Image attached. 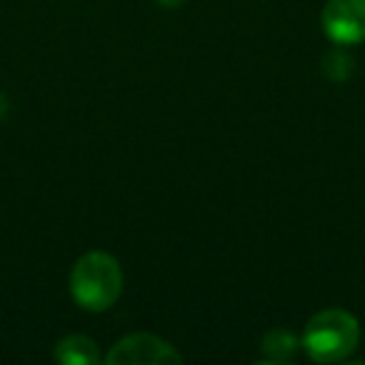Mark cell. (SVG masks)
Segmentation results:
<instances>
[{"label":"cell","instance_id":"1","mask_svg":"<svg viewBox=\"0 0 365 365\" xmlns=\"http://www.w3.org/2000/svg\"><path fill=\"white\" fill-rule=\"evenodd\" d=\"M123 293V270L110 253L93 250L76 260L71 273V295L83 310L103 313Z\"/></svg>","mask_w":365,"mask_h":365},{"label":"cell","instance_id":"2","mask_svg":"<svg viewBox=\"0 0 365 365\" xmlns=\"http://www.w3.org/2000/svg\"><path fill=\"white\" fill-rule=\"evenodd\" d=\"M360 340V325L348 310L328 308L315 313L303 330V350L315 363H338L345 360Z\"/></svg>","mask_w":365,"mask_h":365},{"label":"cell","instance_id":"3","mask_svg":"<svg viewBox=\"0 0 365 365\" xmlns=\"http://www.w3.org/2000/svg\"><path fill=\"white\" fill-rule=\"evenodd\" d=\"M108 365H175L182 355L168 340L153 333H133L120 338L106 355Z\"/></svg>","mask_w":365,"mask_h":365},{"label":"cell","instance_id":"4","mask_svg":"<svg viewBox=\"0 0 365 365\" xmlns=\"http://www.w3.org/2000/svg\"><path fill=\"white\" fill-rule=\"evenodd\" d=\"M320 26L338 46H358L365 41V0H330Z\"/></svg>","mask_w":365,"mask_h":365},{"label":"cell","instance_id":"5","mask_svg":"<svg viewBox=\"0 0 365 365\" xmlns=\"http://www.w3.org/2000/svg\"><path fill=\"white\" fill-rule=\"evenodd\" d=\"M56 360L61 365H98L101 350L88 335H68L56 343Z\"/></svg>","mask_w":365,"mask_h":365},{"label":"cell","instance_id":"6","mask_svg":"<svg viewBox=\"0 0 365 365\" xmlns=\"http://www.w3.org/2000/svg\"><path fill=\"white\" fill-rule=\"evenodd\" d=\"M298 348V340L290 330H283V328H275L260 340V350L268 360L273 363H280V360H290Z\"/></svg>","mask_w":365,"mask_h":365},{"label":"cell","instance_id":"7","mask_svg":"<svg viewBox=\"0 0 365 365\" xmlns=\"http://www.w3.org/2000/svg\"><path fill=\"white\" fill-rule=\"evenodd\" d=\"M160 6H165V8H178V6H182V0H158Z\"/></svg>","mask_w":365,"mask_h":365}]
</instances>
